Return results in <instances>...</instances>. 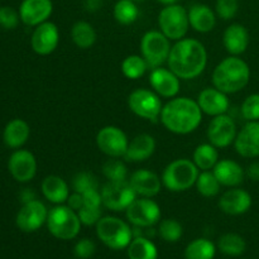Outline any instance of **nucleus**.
<instances>
[{
  "label": "nucleus",
  "mask_w": 259,
  "mask_h": 259,
  "mask_svg": "<svg viewBox=\"0 0 259 259\" xmlns=\"http://www.w3.org/2000/svg\"><path fill=\"white\" fill-rule=\"evenodd\" d=\"M71 37H72L73 43L78 48H90L96 40V32L93 25L88 22H76L71 29Z\"/></svg>",
  "instance_id": "7c9ffc66"
},
{
  "label": "nucleus",
  "mask_w": 259,
  "mask_h": 259,
  "mask_svg": "<svg viewBox=\"0 0 259 259\" xmlns=\"http://www.w3.org/2000/svg\"><path fill=\"white\" fill-rule=\"evenodd\" d=\"M245 174H247V176L249 177L252 181L259 182V162H253V163H250L249 166H248Z\"/></svg>",
  "instance_id": "49530a36"
},
{
  "label": "nucleus",
  "mask_w": 259,
  "mask_h": 259,
  "mask_svg": "<svg viewBox=\"0 0 259 259\" xmlns=\"http://www.w3.org/2000/svg\"><path fill=\"white\" fill-rule=\"evenodd\" d=\"M217 13L224 20L235 17L239 9V0H217Z\"/></svg>",
  "instance_id": "79ce46f5"
},
{
  "label": "nucleus",
  "mask_w": 259,
  "mask_h": 259,
  "mask_svg": "<svg viewBox=\"0 0 259 259\" xmlns=\"http://www.w3.org/2000/svg\"><path fill=\"white\" fill-rule=\"evenodd\" d=\"M126 249L129 259H157L158 257L156 245L144 237L133 238Z\"/></svg>",
  "instance_id": "c85d7f7f"
},
{
  "label": "nucleus",
  "mask_w": 259,
  "mask_h": 259,
  "mask_svg": "<svg viewBox=\"0 0 259 259\" xmlns=\"http://www.w3.org/2000/svg\"><path fill=\"white\" fill-rule=\"evenodd\" d=\"M8 168L18 182H28L37 174V161L29 151L18 149L10 156Z\"/></svg>",
  "instance_id": "dca6fc26"
},
{
  "label": "nucleus",
  "mask_w": 259,
  "mask_h": 259,
  "mask_svg": "<svg viewBox=\"0 0 259 259\" xmlns=\"http://www.w3.org/2000/svg\"><path fill=\"white\" fill-rule=\"evenodd\" d=\"M252 206V196L242 189L228 190L219 200V207L228 215H242Z\"/></svg>",
  "instance_id": "412c9836"
},
{
  "label": "nucleus",
  "mask_w": 259,
  "mask_h": 259,
  "mask_svg": "<svg viewBox=\"0 0 259 259\" xmlns=\"http://www.w3.org/2000/svg\"><path fill=\"white\" fill-rule=\"evenodd\" d=\"M132 2H136L137 3V2H142V0H132Z\"/></svg>",
  "instance_id": "09e8293b"
},
{
  "label": "nucleus",
  "mask_w": 259,
  "mask_h": 259,
  "mask_svg": "<svg viewBox=\"0 0 259 259\" xmlns=\"http://www.w3.org/2000/svg\"><path fill=\"white\" fill-rule=\"evenodd\" d=\"M67 204L71 209L75 210V211H78V210L83 206L82 194H78V192H73V194H71L67 199Z\"/></svg>",
  "instance_id": "a18cd8bd"
},
{
  "label": "nucleus",
  "mask_w": 259,
  "mask_h": 259,
  "mask_svg": "<svg viewBox=\"0 0 259 259\" xmlns=\"http://www.w3.org/2000/svg\"><path fill=\"white\" fill-rule=\"evenodd\" d=\"M142 56L146 60L148 68H158L168 60L171 52L169 39L158 30H149L142 37Z\"/></svg>",
  "instance_id": "6e6552de"
},
{
  "label": "nucleus",
  "mask_w": 259,
  "mask_h": 259,
  "mask_svg": "<svg viewBox=\"0 0 259 259\" xmlns=\"http://www.w3.org/2000/svg\"><path fill=\"white\" fill-rule=\"evenodd\" d=\"M52 10V0H23L19 7L20 20L30 27H37L47 22Z\"/></svg>",
  "instance_id": "f3484780"
},
{
  "label": "nucleus",
  "mask_w": 259,
  "mask_h": 259,
  "mask_svg": "<svg viewBox=\"0 0 259 259\" xmlns=\"http://www.w3.org/2000/svg\"><path fill=\"white\" fill-rule=\"evenodd\" d=\"M212 172L217 176L218 181L222 184V186H238L244 180V169L242 168L239 163L232 159H222L218 161L215 167L212 168Z\"/></svg>",
  "instance_id": "b1692460"
},
{
  "label": "nucleus",
  "mask_w": 259,
  "mask_h": 259,
  "mask_svg": "<svg viewBox=\"0 0 259 259\" xmlns=\"http://www.w3.org/2000/svg\"><path fill=\"white\" fill-rule=\"evenodd\" d=\"M137 196L153 197L161 191V179L149 169H138L134 172L129 181Z\"/></svg>",
  "instance_id": "4be33fe9"
},
{
  "label": "nucleus",
  "mask_w": 259,
  "mask_h": 259,
  "mask_svg": "<svg viewBox=\"0 0 259 259\" xmlns=\"http://www.w3.org/2000/svg\"><path fill=\"white\" fill-rule=\"evenodd\" d=\"M96 144L99 149L111 158L124 157L128 149L129 141L120 128L114 125L104 126L96 136Z\"/></svg>",
  "instance_id": "f8f14e48"
},
{
  "label": "nucleus",
  "mask_w": 259,
  "mask_h": 259,
  "mask_svg": "<svg viewBox=\"0 0 259 259\" xmlns=\"http://www.w3.org/2000/svg\"><path fill=\"white\" fill-rule=\"evenodd\" d=\"M148 65H147L146 60L143 56L138 55H131L121 62V72L126 78L131 80H137V78L142 77L146 73Z\"/></svg>",
  "instance_id": "f704fd0d"
},
{
  "label": "nucleus",
  "mask_w": 259,
  "mask_h": 259,
  "mask_svg": "<svg viewBox=\"0 0 259 259\" xmlns=\"http://www.w3.org/2000/svg\"><path fill=\"white\" fill-rule=\"evenodd\" d=\"M219 161V153L217 151V147L211 143H204L196 147L194 152V163L196 167L202 171H209L214 168L215 164Z\"/></svg>",
  "instance_id": "c756f323"
},
{
  "label": "nucleus",
  "mask_w": 259,
  "mask_h": 259,
  "mask_svg": "<svg viewBox=\"0 0 259 259\" xmlns=\"http://www.w3.org/2000/svg\"><path fill=\"white\" fill-rule=\"evenodd\" d=\"M157 2L161 3V4H163V5H171V4H175L177 0H157Z\"/></svg>",
  "instance_id": "de8ad7c7"
},
{
  "label": "nucleus",
  "mask_w": 259,
  "mask_h": 259,
  "mask_svg": "<svg viewBox=\"0 0 259 259\" xmlns=\"http://www.w3.org/2000/svg\"><path fill=\"white\" fill-rule=\"evenodd\" d=\"M190 25L196 32L209 33L214 29L217 18L211 8L205 4H194L189 9Z\"/></svg>",
  "instance_id": "a878e982"
},
{
  "label": "nucleus",
  "mask_w": 259,
  "mask_h": 259,
  "mask_svg": "<svg viewBox=\"0 0 259 259\" xmlns=\"http://www.w3.org/2000/svg\"><path fill=\"white\" fill-rule=\"evenodd\" d=\"M72 186L75 192H78V194H85V192L93 191V190H99L98 180L90 172H78L73 177Z\"/></svg>",
  "instance_id": "58836bf2"
},
{
  "label": "nucleus",
  "mask_w": 259,
  "mask_h": 259,
  "mask_svg": "<svg viewBox=\"0 0 259 259\" xmlns=\"http://www.w3.org/2000/svg\"><path fill=\"white\" fill-rule=\"evenodd\" d=\"M158 24L168 39L180 40L189 30V13L179 4L166 5L158 15Z\"/></svg>",
  "instance_id": "0eeeda50"
},
{
  "label": "nucleus",
  "mask_w": 259,
  "mask_h": 259,
  "mask_svg": "<svg viewBox=\"0 0 259 259\" xmlns=\"http://www.w3.org/2000/svg\"><path fill=\"white\" fill-rule=\"evenodd\" d=\"M42 192L46 199L53 204L61 205L63 202H67L70 196V190L68 185L60 176H48L42 182Z\"/></svg>",
  "instance_id": "bb28decb"
},
{
  "label": "nucleus",
  "mask_w": 259,
  "mask_h": 259,
  "mask_svg": "<svg viewBox=\"0 0 259 259\" xmlns=\"http://www.w3.org/2000/svg\"><path fill=\"white\" fill-rule=\"evenodd\" d=\"M235 151L244 158L259 157V120L248 121L234 141Z\"/></svg>",
  "instance_id": "a211bd4d"
},
{
  "label": "nucleus",
  "mask_w": 259,
  "mask_h": 259,
  "mask_svg": "<svg viewBox=\"0 0 259 259\" xmlns=\"http://www.w3.org/2000/svg\"><path fill=\"white\" fill-rule=\"evenodd\" d=\"M196 189L204 197H214L220 192L222 184L218 181L214 172L202 171L196 180Z\"/></svg>",
  "instance_id": "c9c22d12"
},
{
  "label": "nucleus",
  "mask_w": 259,
  "mask_h": 259,
  "mask_svg": "<svg viewBox=\"0 0 259 259\" xmlns=\"http://www.w3.org/2000/svg\"><path fill=\"white\" fill-rule=\"evenodd\" d=\"M159 235L163 240L169 243H175L182 237V225L175 219H166L161 222L158 228Z\"/></svg>",
  "instance_id": "e433bc0d"
},
{
  "label": "nucleus",
  "mask_w": 259,
  "mask_h": 259,
  "mask_svg": "<svg viewBox=\"0 0 259 259\" xmlns=\"http://www.w3.org/2000/svg\"><path fill=\"white\" fill-rule=\"evenodd\" d=\"M159 118L167 131L184 136L199 128L202 111L197 101L190 98H175L162 108Z\"/></svg>",
  "instance_id": "f03ea898"
},
{
  "label": "nucleus",
  "mask_w": 259,
  "mask_h": 259,
  "mask_svg": "<svg viewBox=\"0 0 259 259\" xmlns=\"http://www.w3.org/2000/svg\"><path fill=\"white\" fill-rule=\"evenodd\" d=\"M128 106L136 115L156 121L161 116L163 105L158 94L147 89H137L128 96Z\"/></svg>",
  "instance_id": "9d476101"
},
{
  "label": "nucleus",
  "mask_w": 259,
  "mask_h": 259,
  "mask_svg": "<svg viewBox=\"0 0 259 259\" xmlns=\"http://www.w3.org/2000/svg\"><path fill=\"white\" fill-rule=\"evenodd\" d=\"M96 245L93 240L90 239H81L76 243L75 245V255L80 259H89L95 254Z\"/></svg>",
  "instance_id": "c03bdc74"
},
{
  "label": "nucleus",
  "mask_w": 259,
  "mask_h": 259,
  "mask_svg": "<svg viewBox=\"0 0 259 259\" xmlns=\"http://www.w3.org/2000/svg\"><path fill=\"white\" fill-rule=\"evenodd\" d=\"M48 211L46 205L39 200H30L24 202L17 215V227L22 232L33 233L47 223Z\"/></svg>",
  "instance_id": "4468645a"
},
{
  "label": "nucleus",
  "mask_w": 259,
  "mask_h": 259,
  "mask_svg": "<svg viewBox=\"0 0 259 259\" xmlns=\"http://www.w3.org/2000/svg\"><path fill=\"white\" fill-rule=\"evenodd\" d=\"M197 104H199L202 113L211 116H218L222 115V114H225L230 105L227 94L218 90L217 88L204 89L199 94Z\"/></svg>",
  "instance_id": "aec40b11"
},
{
  "label": "nucleus",
  "mask_w": 259,
  "mask_h": 259,
  "mask_svg": "<svg viewBox=\"0 0 259 259\" xmlns=\"http://www.w3.org/2000/svg\"><path fill=\"white\" fill-rule=\"evenodd\" d=\"M96 234L106 247L115 250L125 249L133 240V229L115 217L101 218L96 224Z\"/></svg>",
  "instance_id": "39448f33"
},
{
  "label": "nucleus",
  "mask_w": 259,
  "mask_h": 259,
  "mask_svg": "<svg viewBox=\"0 0 259 259\" xmlns=\"http://www.w3.org/2000/svg\"><path fill=\"white\" fill-rule=\"evenodd\" d=\"M242 115L247 121L259 120V94L249 95L242 105Z\"/></svg>",
  "instance_id": "a19ab883"
},
{
  "label": "nucleus",
  "mask_w": 259,
  "mask_h": 259,
  "mask_svg": "<svg viewBox=\"0 0 259 259\" xmlns=\"http://www.w3.org/2000/svg\"><path fill=\"white\" fill-rule=\"evenodd\" d=\"M217 248L214 243L205 238H199L190 243L185 249L186 259H214Z\"/></svg>",
  "instance_id": "2f4dec72"
},
{
  "label": "nucleus",
  "mask_w": 259,
  "mask_h": 259,
  "mask_svg": "<svg viewBox=\"0 0 259 259\" xmlns=\"http://www.w3.org/2000/svg\"><path fill=\"white\" fill-rule=\"evenodd\" d=\"M218 247H219L220 252L224 254L230 255V257H238L242 255L245 252V240L240 237L239 234L235 233H227V234L222 235L218 242Z\"/></svg>",
  "instance_id": "473e14b6"
},
{
  "label": "nucleus",
  "mask_w": 259,
  "mask_h": 259,
  "mask_svg": "<svg viewBox=\"0 0 259 259\" xmlns=\"http://www.w3.org/2000/svg\"><path fill=\"white\" fill-rule=\"evenodd\" d=\"M199 177V168L190 159L182 158L171 162L164 168L162 184L174 192H182L191 189Z\"/></svg>",
  "instance_id": "20e7f679"
},
{
  "label": "nucleus",
  "mask_w": 259,
  "mask_h": 259,
  "mask_svg": "<svg viewBox=\"0 0 259 259\" xmlns=\"http://www.w3.org/2000/svg\"><path fill=\"white\" fill-rule=\"evenodd\" d=\"M60 43V32L55 23L45 22L37 25L32 34L30 45L33 51L40 56H47L57 48Z\"/></svg>",
  "instance_id": "2eb2a0df"
},
{
  "label": "nucleus",
  "mask_w": 259,
  "mask_h": 259,
  "mask_svg": "<svg viewBox=\"0 0 259 259\" xmlns=\"http://www.w3.org/2000/svg\"><path fill=\"white\" fill-rule=\"evenodd\" d=\"M149 83L163 98H175L180 91V77L167 68H153L149 75Z\"/></svg>",
  "instance_id": "6ab92c4d"
},
{
  "label": "nucleus",
  "mask_w": 259,
  "mask_h": 259,
  "mask_svg": "<svg viewBox=\"0 0 259 259\" xmlns=\"http://www.w3.org/2000/svg\"><path fill=\"white\" fill-rule=\"evenodd\" d=\"M114 18L123 25L133 24L139 18V9L136 2L132 0H119L114 7Z\"/></svg>",
  "instance_id": "72a5a7b5"
},
{
  "label": "nucleus",
  "mask_w": 259,
  "mask_h": 259,
  "mask_svg": "<svg viewBox=\"0 0 259 259\" xmlns=\"http://www.w3.org/2000/svg\"><path fill=\"white\" fill-rule=\"evenodd\" d=\"M103 174L109 181H125L126 171L125 164L119 159H109L104 163L103 166Z\"/></svg>",
  "instance_id": "4c0bfd02"
},
{
  "label": "nucleus",
  "mask_w": 259,
  "mask_h": 259,
  "mask_svg": "<svg viewBox=\"0 0 259 259\" xmlns=\"http://www.w3.org/2000/svg\"><path fill=\"white\" fill-rule=\"evenodd\" d=\"M30 134L29 125L22 119H13L4 129V142L10 148H20L28 141Z\"/></svg>",
  "instance_id": "cd10ccee"
},
{
  "label": "nucleus",
  "mask_w": 259,
  "mask_h": 259,
  "mask_svg": "<svg viewBox=\"0 0 259 259\" xmlns=\"http://www.w3.org/2000/svg\"><path fill=\"white\" fill-rule=\"evenodd\" d=\"M103 205L113 211H123L137 199V194L128 181H109L101 190Z\"/></svg>",
  "instance_id": "1a4fd4ad"
},
{
  "label": "nucleus",
  "mask_w": 259,
  "mask_h": 259,
  "mask_svg": "<svg viewBox=\"0 0 259 259\" xmlns=\"http://www.w3.org/2000/svg\"><path fill=\"white\" fill-rule=\"evenodd\" d=\"M223 43H224L225 50L232 56L242 55L249 45L248 30L245 29L244 25L238 24V23L229 25L223 35Z\"/></svg>",
  "instance_id": "393cba45"
},
{
  "label": "nucleus",
  "mask_w": 259,
  "mask_h": 259,
  "mask_svg": "<svg viewBox=\"0 0 259 259\" xmlns=\"http://www.w3.org/2000/svg\"><path fill=\"white\" fill-rule=\"evenodd\" d=\"M250 70L248 63L238 56L223 60L212 72V83L218 90L228 94H235L248 85Z\"/></svg>",
  "instance_id": "7ed1b4c3"
},
{
  "label": "nucleus",
  "mask_w": 259,
  "mask_h": 259,
  "mask_svg": "<svg viewBox=\"0 0 259 259\" xmlns=\"http://www.w3.org/2000/svg\"><path fill=\"white\" fill-rule=\"evenodd\" d=\"M237 138L235 121L227 114L214 116L207 128V139L217 148H225Z\"/></svg>",
  "instance_id": "ddd939ff"
},
{
  "label": "nucleus",
  "mask_w": 259,
  "mask_h": 259,
  "mask_svg": "<svg viewBox=\"0 0 259 259\" xmlns=\"http://www.w3.org/2000/svg\"><path fill=\"white\" fill-rule=\"evenodd\" d=\"M78 218L81 220V224L86 227L98 224L99 220L101 219V205H83L77 211Z\"/></svg>",
  "instance_id": "ea45409f"
},
{
  "label": "nucleus",
  "mask_w": 259,
  "mask_h": 259,
  "mask_svg": "<svg viewBox=\"0 0 259 259\" xmlns=\"http://www.w3.org/2000/svg\"><path fill=\"white\" fill-rule=\"evenodd\" d=\"M125 211L126 219L134 227H153L161 219V209L157 202L151 200V197L136 199Z\"/></svg>",
  "instance_id": "9b49d317"
},
{
  "label": "nucleus",
  "mask_w": 259,
  "mask_h": 259,
  "mask_svg": "<svg viewBox=\"0 0 259 259\" xmlns=\"http://www.w3.org/2000/svg\"><path fill=\"white\" fill-rule=\"evenodd\" d=\"M168 67L180 78L190 80L201 75L207 63V53L204 45L197 39L182 38L171 47Z\"/></svg>",
  "instance_id": "f257e3e1"
},
{
  "label": "nucleus",
  "mask_w": 259,
  "mask_h": 259,
  "mask_svg": "<svg viewBox=\"0 0 259 259\" xmlns=\"http://www.w3.org/2000/svg\"><path fill=\"white\" fill-rule=\"evenodd\" d=\"M156 151V141L149 134H139L129 142L124 159L128 162H143Z\"/></svg>",
  "instance_id": "5701e85b"
},
{
  "label": "nucleus",
  "mask_w": 259,
  "mask_h": 259,
  "mask_svg": "<svg viewBox=\"0 0 259 259\" xmlns=\"http://www.w3.org/2000/svg\"><path fill=\"white\" fill-rule=\"evenodd\" d=\"M47 227L51 234L57 239L71 240L80 233L81 220L77 211L70 206L58 205L48 212Z\"/></svg>",
  "instance_id": "423d86ee"
},
{
  "label": "nucleus",
  "mask_w": 259,
  "mask_h": 259,
  "mask_svg": "<svg viewBox=\"0 0 259 259\" xmlns=\"http://www.w3.org/2000/svg\"><path fill=\"white\" fill-rule=\"evenodd\" d=\"M20 15L19 13L12 7H2L0 8V27L5 29H14L19 23Z\"/></svg>",
  "instance_id": "37998d69"
}]
</instances>
